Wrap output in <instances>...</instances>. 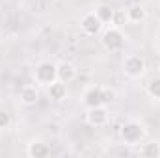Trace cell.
Masks as SVG:
<instances>
[{"mask_svg":"<svg viewBox=\"0 0 160 158\" xmlns=\"http://www.w3.org/2000/svg\"><path fill=\"white\" fill-rule=\"evenodd\" d=\"M145 136H147V128H145V125H143L142 121H138V119H128V121H125L119 128L121 141H123L125 145H128V147L140 145V143L145 140Z\"/></svg>","mask_w":160,"mask_h":158,"instance_id":"cell-1","label":"cell"},{"mask_svg":"<svg viewBox=\"0 0 160 158\" xmlns=\"http://www.w3.org/2000/svg\"><path fill=\"white\" fill-rule=\"evenodd\" d=\"M125 34L119 26L112 24L108 26L102 34H101V45L104 47V50L108 52H121L125 48Z\"/></svg>","mask_w":160,"mask_h":158,"instance_id":"cell-2","label":"cell"},{"mask_svg":"<svg viewBox=\"0 0 160 158\" xmlns=\"http://www.w3.org/2000/svg\"><path fill=\"white\" fill-rule=\"evenodd\" d=\"M32 77H34V84H38L41 87L50 86L52 82L58 80L56 63H54V62H48V60H43L39 63H36V67H34V71H32Z\"/></svg>","mask_w":160,"mask_h":158,"instance_id":"cell-3","label":"cell"},{"mask_svg":"<svg viewBox=\"0 0 160 158\" xmlns=\"http://www.w3.org/2000/svg\"><path fill=\"white\" fill-rule=\"evenodd\" d=\"M147 63L140 54H130L123 60V75L130 80H138L145 75Z\"/></svg>","mask_w":160,"mask_h":158,"instance_id":"cell-4","label":"cell"},{"mask_svg":"<svg viewBox=\"0 0 160 158\" xmlns=\"http://www.w3.org/2000/svg\"><path fill=\"white\" fill-rule=\"evenodd\" d=\"M86 123L93 128H102L110 123V114H108V108L104 104L101 106H95V108H88L86 112Z\"/></svg>","mask_w":160,"mask_h":158,"instance_id":"cell-5","label":"cell"},{"mask_svg":"<svg viewBox=\"0 0 160 158\" xmlns=\"http://www.w3.org/2000/svg\"><path fill=\"white\" fill-rule=\"evenodd\" d=\"M80 30L86 34V36H99L101 34V30H102V22L99 21V17L93 13V11H89V13H86V15H82V19H80Z\"/></svg>","mask_w":160,"mask_h":158,"instance_id":"cell-6","label":"cell"},{"mask_svg":"<svg viewBox=\"0 0 160 158\" xmlns=\"http://www.w3.org/2000/svg\"><path fill=\"white\" fill-rule=\"evenodd\" d=\"M19 101L24 106H36L39 102V86L38 84H26L21 87Z\"/></svg>","mask_w":160,"mask_h":158,"instance_id":"cell-7","label":"cell"},{"mask_svg":"<svg viewBox=\"0 0 160 158\" xmlns=\"http://www.w3.org/2000/svg\"><path fill=\"white\" fill-rule=\"evenodd\" d=\"M82 104L86 106V110L104 104L102 102V86H91V87H88L84 91V95H82Z\"/></svg>","mask_w":160,"mask_h":158,"instance_id":"cell-8","label":"cell"},{"mask_svg":"<svg viewBox=\"0 0 160 158\" xmlns=\"http://www.w3.org/2000/svg\"><path fill=\"white\" fill-rule=\"evenodd\" d=\"M56 75H58V80H60V82L71 84L73 80L77 78L78 69H77L71 62H60V63H56Z\"/></svg>","mask_w":160,"mask_h":158,"instance_id":"cell-9","label":"cell"},{"mask_svg":"<svg viewBox=\"0 0 160 158\" xmlns=\"http://www.w3.org/2000/svg\"><path fill=\"white\" fill-rule=\"evenodd\" d=\"M26 155L30 158H47L50 155V147L41 140H32L26 147Z\"/></svg>","mask_w":160,"mask_h":158,"instance_id":"cell-10","label":"cell"},{"mask_svg":"<svg viewBox=\"0 0 160 158\" xmlns=\"http://www.w3.org/2000/svg\"><path fill=\"white\" fill-rule=\"evenodd\" d=\"M125 15H127V21H128V22H132V24H140V22L145 21V17H147V9H145L142 4H132V6L127 7Z\"/></svg>","mask_w":160,"mask_h":158,"instance_id":"cell-11","label":"cell"},{"mask_svg":"<svg viewBox=\"0 0 160 158\" xmlns=\"http://www.w3.org/2000/svg\"><path fill=\"white\" fill-rule=\"evenodd\" d=\"M47 95H48L52 101H56V102L65 101V99H67V84H63V82H60V80L52 82L50 86H47Z\"/></svg>","mask_w":160,"mask_h":158,"instance_id":"cell-12","label":"cell"},{"mask_svg":"<svg viewBox=\"0 0 160 158\" xmlns=\"http://www.w3.org/2000/svg\"><path fill=\"white\" fill-rule=\"evenodd\" d=\"M140 156L143 158H160V141L158 140H151V141H142L140 147Z\"/></svg>","mask_w":160,"mask_h":158,"instance_id":"cell-13","label":"cell"},{"mask_svg":"<svg viewBox=\"0 0 160 158\" xmlns=\"http://www.w3.org/2000/svg\"><path fill=\"white\" fill-rule=\"evenodd\" d=\"M93 13L99 17V21H101L102 24H112L114 15H116V9H114L112 6H108V4H101V6H97V7H95V11H93Z\"/></svg>","mask_w":160,"mask_h":158,"instance_id":"cell-14","label":"cell"},{"mask_svg":"<svg viewBox=\"0 0 160 158\" xmlns=\"http://www.w3.org/2000/svg\"><path fill=\"white\" fill-rule=\"evenodd\" d=\"M147 95L153 101H158L160 102V77L149 80V84H147Z\"/></svg>","mask_w":160,"mask_h":158,"instance_id":"cell-15","label":"cell"},{"mask_svg":"<svg viewBox=\"0 0 160 158\" xmlns=\"http://www.w3.org/2000/svg\"><path fill=\"white\" fill-rule=\"evenodd\" d=\"M116 99H118L116 89H112V87H102V102H104V106H106V104H112Z\"/></svg>","mask_w":160,"mask_h":158,"instance_id":"cell-16","label":"cell"},{"mask_svg":"<svg viewBox=\"0 0 160 158\" xmlns=\"http://www.w3.org/2000/svg\"><path fill=\"white\" fill-rule=\"evenodd\" d=\"M9 125H11V114L6 108H0V130L9 128Z\"/></svg>","mask_w":160,"mask_h":158,"instance_id":"cell-17","label":"cell"},{"mask_svg":"<svg viewBox=\"0 0 160 158\" xmlns=\"http://www.w3.org/2000/svg\"><path fill=\"white\" fill-rule=\"evenodd\" d=\"M157 50H158V52H160V37H158V39H157Z\"/></svg>","mask_w":160,"mask_h":158,"instance_id":"cell-18","label":"cell"},{"mask_svg":"<svg viewBox=\"0 0 160 158\" xmlns=\"http://www.w3.org/2000/svg\"><path fill=\"white\" fill-rule=\"evenodd\" d=\"M158 77H160V71H158Z\"/></svg>","mask_w":160,"mask_h":158,"instance_id":"cell-19","label":"cell"}]
</instances>
